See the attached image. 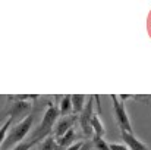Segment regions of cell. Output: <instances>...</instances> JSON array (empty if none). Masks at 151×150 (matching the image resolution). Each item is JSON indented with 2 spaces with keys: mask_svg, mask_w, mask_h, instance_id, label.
<instances>
[{
  "mask_svg": "<svg viewBox=\"0 0 151 150\" xmlns=\"http://www.w3.org/2000/svg\"><path fill=\"white\" fill-rule=\"evenodd\" d=\"M34 118H35V113H29L28 116H25L22 121H19L18 124H15L13 127H10L3 144L0 150H7V149H12L15 147L16 144L22 143L25 140V137L28 136V133L31 131V127L34 124Z\"/></svg>",
  "mask_w": 151,
  "mask_h": 150,
  "instance_id": "obj_1",
  "label": "cell"
},
{
  "mask_svg": "<svg viewBox=\"0 0 151 150\" xmlns=\"http://www.w3.org/2000/svg\"><path fill=\"white\" fill-rule=\"evenodd\" d=\"M59 107L53 103H49L47 104V109L43 115V119L40 122V125L32 131L29 140L35 144L38 141H43L46 137L51 136V131H53V127H54V122L59 119Z\"/></svg>",
  "mask_w": 151,
  "mask_h": 150,
  "instance_id": "obj_2",
  "label": "cell"
},
{
  "mask_svg": "<svg viewBox=\"0 0 151 150\" xmlns=\"http://www.w3.org/2000/svg\"><path fill=\"white\" fill-rule=\"evenodd\" d=\"M110 99L113 101L114 116H116V119H117V124H119L120 130L125 131V133L134 134V130H132V125H131V121H129V116H128V113H126V109H125L123 101H120L116 94H110Z\"/></svg>",
  "mask_w": 151,
  "mask_h": 150,
  "instance_id": "obj_3",
  "label": "cell"
},
{
  "mask_svg": "<svg viewBox=\"0 0 151 150\" xmlns=\"http://www.w3.org/2000/svg\"><path fill=\"white\" fill-rule=\"evenodd\" d=\"M94 96L93 97H90L88 101L85 103V106H84V109H82V112L79 113V124H81V128H82V131H84V134L85 136H88V137H91V136H94L93 134V130H91V118H93V115H94Z\"/></svg>",
  "mask_w": 151,
  "mask_h": 150,
  "instance_id": "obj_4",
  "label": "cell"
},
{
  "mask_svg": "<svg viewBox=\"0 0 151 150\" xmlns=\"http://www.w3.org/2000/svg\"><path fill=\"white\" fill-rule=\"evenodd\" d=\"M31 110V103L29 101H13L12 103V106H10V109L6 112L7 115H9V118L10 119H16V118H21V116H28L29 112Z\"/></svg>",
  "mask_w": 151,
  "mask_h": 150,
  "instance_id": "obj_5",
  "label": "cell"
},
{
  "mask_svg": "<svg viewBox=\"0 0 151 150\" xmlns=\"http://www.w3.org/2000/svg\"><path fill=\"white\" fill-rule=\"evenodd\" d=\"M78 121V115H69V116H63L59 122H57V125H56V130H54V138H59V137H62L65 133H68L72 127H73V124Z\"/></svg>",
  "mask_w": 151,
  "mask_h": 150,
  "instance_id": "obj_6",
  "label": "cell"
},
{
  "mask_svg": "<svg viewBox=\"0 0 151 150\" xmlns=\"http://www.w3.org/2000/svg\"><path fill=\"white\" fill-rule=\"evenodd\" d=\"M120 136H122V140L125 141V146L129 150H148V147H147L142 141H139L134 134L120 131Z\"/></svg>",
  "mask_w": 151,
  "mask_h": 150,
  "instance_id": "obj_7",
  "label": "cell"
},
{
  "mask_svg": "<svg viewBox=\"0 0 151 150\" xmlns=\"http://www.w3.org/2000/svg\"><path fill=\"white\" fill-rule=\"evenodd\" d=\"M56 140V143H57V146L60 147V149H66V147H69V146H72V141L75 140V131H73V128H70L68 133H65L62 137H59V138H54Z\"/></svg>",
  "mask_w": 151,
  "mask_h": 150,
  "instance_id": "obj_8",
  "label": "cell"
},
{
  "mask_svg": "<svg viewBox=\"0 0 151 150\" xmlns=\"http://www.w3.org/2000/svg\"><path fill=\"white\" fill-rule=\"evenodd\" d=\"M91 130H93V137H103L104 136V125L101 124V119L99 113H94L91 118Z\"/></svg>",
  "mask_w": 151,
  "mask_h": 150,
  "instance_id": "obj_9",
  "label": "cell"
},
{
  "mask_svg": "<svg viewBox=\"0 0 151 150\" xmlns=\"http://www.w3.org/2000/svg\"><path fill=\"white\" fill-rule=\"evenodd\" d=\"M70 101H72V112L75 115H78L82 112V109L85 106V96L84 94H72Z\"/></svg>",
  "mask_w": 151,
  "mask_h": 150,
  "instance_id": "obj_10",
  "label": "cell"
},
{
  "mask_svg": "<svg viewBox=\"0 0 151 150\" xmlns=\"http://www.w3.org/2000/svg\"><path fill=\"white\" fill-rule=\"evenodd\" d=\"M59 107V115L60 116H69V113L72 112V101H70V96H65L60 100Z\"/></svg>",
  "mask_w": 151,
  "mask_h": 150,
  "instance_id": "obj_11",
  "label": "cell"
},
{
  "mask_svg": "<svg viewBox=\"0 0 151 150\" xmlns=\"http://www.w3.org/2000/svg\"><path fill=\"white\" fill-rule=\"evenodd\" d=\"M38 150H63V149H60V147L57 146V143H56V140H54L53 136H49V137H46V138L41 141Z\"/></svg>",
  "mask_w": 151,
  "mask_h": 150,
  "instance_id": "obj_12",
  "label": "cell"
},
{
  "mask_svg": "<svg viewBox=\"0 0 151 150\" xmlns=\"http://www.w3.org/2000/svg\"><path fill=\"white\" fill-rule=\"evenodd\" d=\"M38 99V94H15V96H7L9 101H32Z\"/></svg>",
  "mask_w": 151,
  "mask_h": 150,
  "instance_id": "obj_13",
  "label": "cell"
},
{
  "mask_svg": "<svg viewBox=\"0 0 151 150\" xmlns=\"http://www.w3.org/2000/svg\"><path fill=\"white\" fill-rule=\"evenodd\" d=\"M12 124H13V119L9 118V119L0 127V147H1V144H3V141H4V138H6V136H7L10 127H12Z\"/></svg>",
  "mask_w": 151,
  "mask_h": 150,
  "instance_id": "obj_14",
  "label": "cell"
},
{
  "mask_svg": "<svg viewBox=\"0 0 151 150\" xmlns=\"http://www.w3.org/2000/svg\"><path fill=\"white\" fill-rule=\"evenodd\" d=\"M93 144L96 146L97 150H110L107 141H106L103 137H93Z\"/></svg>",
  "mask_w": 151,
  "mask_h": 150,
  "instance_id": "obj_15",
  "label": "cell"
},
{
  "mask_svg": "<svg viewBox=\"0 0 151 150\" xmlns=\"http://www.w3.org/2000/svg\"><path fill=\"white\" fill-rule=\"evenodd\" d=\"M32 146H34V143L31 140H27V141H22V143L16 144L15 147H12L10 150H29Z\"/></svg>",
  "mask_w": 151,
  "mask_h": 150,
  "instance_id": "obj_16",
  "label": "cell"
},
{
  "mask_svg": "<svg viewBox=\"0 0 151 150\" xmlns=\"http://www.w3.org/2000/svg\"><path fill=\"white\" fill-rule=\"evenodd\" d=\"M109 147H110V150H129L125 144H116V143L109 144Z\"/></svg>",
  "mask_w": 151,
  "mask_h": 150,
  "instance_id": "obj_17",
  "label": "cell"
},
{
  "mask_svg": "<svg viewBox=\"0 0 151 150\" xmlns=\"http://www.w3.org/2000/svg\"><path fill=\"white\" fill-rule=\"evenodd\" d=\"M82 144H84V141H78V143H75V144L69 146L68 149H65V150H79L81 147H82Z\"/></svg>",
  "mask_w": 151,
  "mask_h": 150,
  "instance_id": "obj_18",
  "label": "cell"
},
{
  "mask_svg": "<svg viewBox=\"0 0 151 150\" xmlns=\"http://www.w3.org/2000/svg\"><path fill=\"white\" fill-rule=\"evenodd\" d=\"M90 149H91V143H88V141H87V143H84V144H82V147H81L79 150H90Z\"/></svg>",
  "mask_w": 151,
  "mask_h": 150,
  "instance_id": "obj_19",
  "label": "cell"
}]
</instances>
